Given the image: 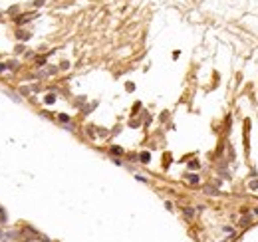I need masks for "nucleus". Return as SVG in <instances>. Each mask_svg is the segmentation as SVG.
I'll use <instances>...</instances> for the list:
<instances>
[{"mask_svg":"<svg viewBox=\"0 0 258 242\" xmlns=\"http://www.w3.org/2000/svg\"><path fill=\"white\" fill-rule=\"evenodd\" d=\"M141 161H143V163L149 161V153H143V155H141Z\"/></svg>","mask_w":258,"mask_h":242,"instance_id":"f257e3e1","label":"nucleus"},{"mask_svg":"<svg viewBox=\"0 0 258 242\" xmlns=\"http://www.w3.org/2000/svg\"><path fill=\"white\" fill-rule=\"evenodd\" d=\"M189 181H191V183H199V177H195V175H193V177H189Z\"/></svg>","mask_w":258,"mask_h":242,"instance_id":"f03ea898","label":"nucleus"}]
</instances>
